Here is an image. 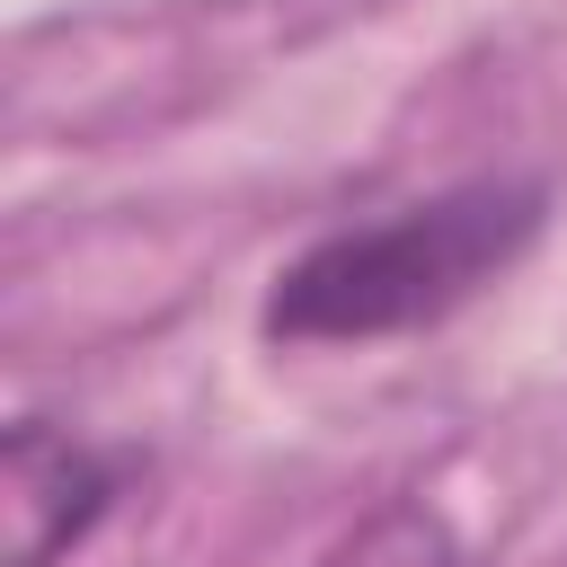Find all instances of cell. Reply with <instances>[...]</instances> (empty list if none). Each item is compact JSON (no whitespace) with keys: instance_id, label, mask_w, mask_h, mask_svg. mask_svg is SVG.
I'll return each instance as SVG.
<instances>
[{"instance_id":"3","label":"cell","mask_w":567,"mask_h":567,"mask_svg":"<svg viewBox=\"0 0 567 567\" xmlns=\"http://www.w3.org/2000/svg\"><path fill=\"white\" fill-rule=\"evenodd\" d=\"M319 567H461V540L434 505H381L354 540H337Z\"/></svg>"},{"instance_id":"1","label":"cell","mask_w":567,"mask_h":567,"mask_svg":"<svg viewBox=\"0 0 567 567\" xmlns=\"http://www.w3.org/2000/svg\"><path fill=\"white\" fill-rule=\"evenodd\" d=\"M549 230L540 177H461L443 195H416L381 221L319 230L301 257L275 266L257 301L266 346H381L443 328L487 284H505Z\"/></svg>"},{"instance_id":"2","label":"cell","mask_w":567,"mask_h":567,"mask_svg":"<svg viewBox=\"0 0 567 567\" xmlns=\"http://www.w3.org/2000/svg\"><path fill=\"white\" fill-rule=\"evenodd\" d=\"M133 487V452H106L53 416H18L0 434V514L9 567H62Z\"/></svg>"}]
</instances>
